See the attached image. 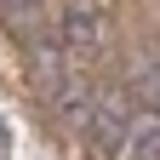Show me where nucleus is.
<instances>
[{
	"label": "nucleus",
	"mask_w": 160,
	"mask_h": 160,
	"mask_svg": "<svg viewBox=\"0 0 160 160\" xmlns=\"http://www.w3.org/2000/svg\"><path fill=\"white\" fill-rule=\"evenodd\" d=\"M120 160H160V109L132 114V137H126V154Z\"/></svg>",
	"instance_id": "obj_4"
},
{
	"label": "nucleus",
	"mask_w": 160,
	"mask_h": 160,
	"mask_svg": "<svg viewBox=\"0 0 160 160\" xmlns=\"http://www.w3.org/2000/svg\"><path fill=\"white\" fill-rule=\"evenodd\" d=\"M57 34H63L69 57H97L103 40H109V0H69Z\"/></svg>",
	"instance_id": "obj_1"
},
{
	"label": "nucleus",
	"mask_w": 160,
	"mask_h": 160,
	"mask_svg": "<svg viewBox=\"0 0 160 160\" xmlns=\"http://www.w3.org/2000/svg\"><path fill=\"white\" fill-rule=\"evenodd\" d=\"M0 149H12V132H6V120H0Z\"/></svg>",
	"instance_id": "obj_5"
},
{
	"label": "nucleus",
	"mask_w": 160,
	"mask_h": 160,
	"mask_svg": "<svg viewBox=\"0 0 160 160\" xmlns=\"http://www.w3.org/2000/svg\"><path fill=\"white\" fill-rule=\"evenodd\" d=\"M0 23H6V34H12V40H23V46L46 40V34H40V23H46L40 0H0Z\"/></svg>",
	"instance_id": "obj_3"
},
{
	"label": "nucleus",
	"mask_w": 160,
	"mask_h": 160,
	"mask_svg": "<svg viewBox=\"0 0 160 160\" xmlns=\"http://www.w3.org/2000/svg\"><path fill=\"white\" fill-rule=\"evenodd\" d=\"M86 137L97 143V154H126V137H132V114L114 103V97H97V109L86 114Z\"/></svg>",
	"instance_id": "obj_2"
}]
</instances>
